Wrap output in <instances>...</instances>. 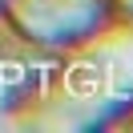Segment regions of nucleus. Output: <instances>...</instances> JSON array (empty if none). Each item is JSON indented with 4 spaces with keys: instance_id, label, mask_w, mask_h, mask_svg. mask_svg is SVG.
I'll return each instance as SVG.
<instances>
[{
    "instance_id": "obj_1",
    "label": "nucleus",
    "mask_w": 133,
    "mask_h": 133,
    "mask_svg": "<svg viewBox=\"0 0 133 133\" xmlns=\"http://www.w3.org/2000/svg\"><path fill=\"white\" fill-rule=\"evenodd\" d=\"M0 28L44 52H81L117 32L113 0H0Z\"/></svg>"
},
{
    "instance_id": "obj_2",
    "label": "nucleus",
    "mask_w": 133,
    "mask_h": 133,
    "mask_svg": "<svg viewBox=\"0 0 133 133\" xmlns=\"http://www.w3.org/2000/svg\"><path fill=\"white\" fill-rule=\"evenodd\" d=\"M113 12H117V28L133 32V0H113Z\"/></svg>"
}]
</instances>
